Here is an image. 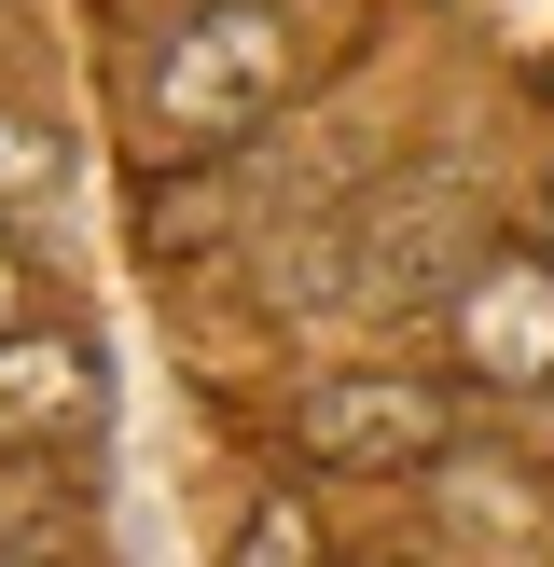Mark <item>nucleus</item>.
I'll list each match as a JSON object with an SVG mask.
<instances>
[{"instance_id":"nucleus-7","label":"nucleus","mask_w":554,"mask_h":567,"mask_svg":"<svg viewBox=\"0 0 554 567\" xmlns=\"http://www.w3.org/2000/svg\"><path fill=\"white\" fill-rule=\"evenodd\" d=\"M55 181H70V138L28 125V111H0V208H28V194H55Z\"/></svg>"},{"instance_id":"nucleus-8","label":"nucleus","mask_w":554,"mask_h":567,"mask_svg":"<svg viewBox=\"0 0 554 567\" xmlns=\"http://www.w3.org/2000/svg\"><path fill=\"white\" fill-rule=\"evenodd\" d=\"M0 332H28V249L0 236Z\"/></svg>"},{"instance_id":"nucleus-9","label":"nucleus","mask_w":554,"mask_h":567,"mask_svg":"<svg viewBox=\"0 0 554 567\" xmlns=\"http://www.w3.org/2000/svg\"><path fill=\"white\" fill-rule=\"evenodd\" d=\"M0 567H70V554H55V540H0Z\"/></svg>"},{"instance_id":"nucleus-2","label":"nucleus","mask_w":554,"mask_h":567,"mask_svg":"<svg viewBox=\"0 0 554 567\" xmlns=\"http://www.w3.org/2000/svg\"><path fill=\"white\" fill-rule=\"evenodd\" d=\"M277 443H291L305 471H347V485H416V471H443V443H458V402H443L430 374L347 360V374H305L291 402H277Z\"/></svg>"},{"instance_id":"nucleus-5","label":"nucleus","mask_w":554,"mask_h":567,"mask_svg":"<svg viewBox=\"0 0 554 567\" xmlns=\"http://www.w3.org/2000/svg\"><path fill=\"white\" fill-rule=\"evenodd\" d=\"M98 415V347L83 332H0V443H55Z\"/></svg>"},{"instance_id":"nucleus-4","label":"nucleus","mask_w":554,"mask_h":567,"mask_svg":"<svg viewBox=\"0 0 554 567\" xmlns=\"http://www.w3.org/2000/svg\"><path fill=\"white\" fill-rule=\"evenodd\" d=\"M443 319H458V347H471V374H485V388H554V264L499 249Z\"/></svg>"},{"instance_id":"nucleus-10","label":"nucleus","mask_w":554,"mask_h":567,"mask_svg":"<svg viewBox=\"0 0 554 567\" xmlns=\"http://www.w3.org/2000/svg\"><path fill=\"white\" fill-rule=\"evenodd\" d=\"M541 264H554V194H541Z\"/></svg>"},{"instance_id":"nucleus-6","label":"nucleus","mask_w":554,"mask_h":567,"mask_svg":"<svg viewBox=\"0 0 554 567\" xmlns=\"http://www.w3.org/2000/svg\"><path fill=\"white\" fill-rule=\"evenodd\" d=\"M222 567H332L319 498H305V485H249V498H236V526H222Z\"/></svg>"},{"instance_id":"nucleus-3","label":"nucleus","mask_w":554,"mask_h":567,"mask_svg":"<svg viewBox=\"0 0 554 567\" xmlns=\"http://www.w3.org/2000/svg\"><path fill=\"white\" fill-rule=\"evenodd\" d=\"M499 264V221L485 194L458 181V166H430V181H402L375 221H360V305L375 319H416V305H458L471 277Z\"/></svg>"},{"instance_id":"nucleus-1","label":"nucleus","mask_w":554,"mask_h":567,"mask_svg":"<svg viewBox=\"0 0 554 567\" xmlns=\"http://www.w3.org/2000/svg\"><path fill=\"white\" fill-rule=\"evenodd\" d=\"M305 70V14L291 0H181V14L138 42L125 111H138V153L153 166H222Z\"/></svg>"}]
</instances>
